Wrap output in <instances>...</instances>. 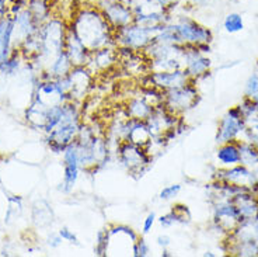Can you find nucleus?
I'll return each mask as SVG.
<instances>
[{"label":"nucleus","instance_id":"nucleus-1","mask_svg":"<svg viewBox=\"0 0 258 257\" xmlns=\"http://www.w3.org/2000/svg\"><path fill=\"white\" fill-rule=\"evenodd\" d=\"M68 24L76 31L91 52L105 46H115V30L105 20L96 3L93 5L84 2L75 7Z\"/></svg>","mask_w":258,"mask_h":257},{"label":"nucleus","instance_id":"nucleus-2","mask_svg":"<svg viewBox=\"0 0 258 257\" xmlns=\"http://www.w3.org/2000/svg\"><path fill=\"white\" fill-rule=\"evenodd\" d=\"M153 39L167 44L200 45V44H211L213 34L208 27L200 24L197 20L188 16H177V17H171L170 21L161 26Z\"/></svg>","mask_w":258,"mask_h":257},{"label":"nucleus","instance_id":"nucleus-3","mask_svg":"<svg viewBox=\"0 0 258 257\" xmlns=\"http://www.w3.org/2000/svg\"><path fill=\"white\" fill-rule=\"evenodd\" d=\"M200 91L194 82L163 91V106L175 116L181 117L184 113L197 107L200 103Z\"/></svg>","mask_w":258,"mask_h":257},{"label":"nucleus","instance_id":"nucleus-4","mask_svg":"<svg viewBox=\"0 0 258 257\" xmlns=\"http://www.w3.org/2000/svg\"><path fill=\"white\" fill-rule=\"evenodd\" d=\"M159 28H150V27H143L131 23L128 26L121 27L114 32V39H115V46L118 48H129L134 51H145V48L153 41L155 35Z\"/></svg>","mask_w":258,"mask_h":257},{"label":"nucleus","instance_id":"nucleus-5","mask_svg":"<svg viewBox=\"0 0 258 257\" xmlns=\"http://www.w3.org/2000/svg\"><path fill=\"white\" fill-rule=\"evenodd\" d=\"M118 162L132 174H142L152 163L148 149L132 142L122 141L115 148Z\"/></svg>","mask_w":258,"mask_h":257},{"label":"nucleus","instance_id":"nucleus-6","mask_svg":"<svg viewBox=\"0 0 258 257\" xmlns=\"http://www.w3.org/2000/svg\"><path fill=\"white\" fill-rule=\"evenodd\" d=\"M245 131L244 116L241 113L239 106L227 110L225 116L222 117L218 125L216 132V142L225 143V142L239 141L240 135H243Z\"/></svg>","mask_w":258,"mask_h":257},{"label":"nucleus","instance_id":"nucleus-7","mask_svg":"<svg viewBox=\"0 0 258 257\" xmlns=\"http://www.w3.org/2000/svg\"><path fill=\"white\" fill-rule=\"evenodd\" d=\"M96 5L114 30L134 23V12L123 0H96Z\"/></svg>","mask_w":258,"mask_h":257},{"label":"nucleus","instance_id":"nucleus-8","mask_svg":"<svg viewBox=\"0 0 258 257\" xmlns=\"http://www.w3.org/2000/svg\"><path fill=\"white\" fill-rule=\"evenodd\" d=\"M142 82L145 86H153L159 90L166 91L194 80L188 77L184 69H175V71H150L142 76Z\"/></svg>","mask_w":258,"mask_h":257},{"label":"nucleus","instance_id":"nucleus-9","mask_svg":"<svg viewBox=\"0 0 258 257\" xmlns=\"http://www.w3.org/2000/svg\"><path fill=\"white\" fill-rule=\"evenodd\" d=\"M216 180L225 181V183H229L233 186L243 187V188H247V190L254 191V193L258 190V179L255 172L244 166V165H241V163L219 170L218 176H216Z\"/></svg>","mask_w":258,"mask_h":257},{"label":"nucleus","instance_id":"nucleus-10","mask_svg":"<svg viewBox=\"0 0 258 257\" xmlns=\"http://www.w3.org/2000/svg\"><path fill=\"white\" fill-rule=\"evenodd\" d=\"M211 59L195 45H185L184 57H182V69L191 80H197L207 76L211 69Z\"/></svg>","mask_w":258,"mask_h":257},{"label":"nucleus","instance_id":"nucleus-11","mask_svg":"<svg viewBox=\"0 0 258 257\" xmlns=\"http://www.w3.org/2000/svg\"><path fill=\"white\" fill-rule=\"evenodd\" d=\"M213 222L220 231L232 233L241 224L237 208L232 199H220L215 202L213 207Z\"/></svg>","mask_w":258,"mask_h":257},{"label":"nucleus","instance_id":"nucleus-12","mask_svg":"<svg viewBox=\"0 0 258 257\" xmlns=\"http://www.w3.org/2000/svg\"><path fill=\"white\" fill-rule=\"evenodd\" d=\"M118 64L129 75L134 76H145L149 72V61L145 54L141 51H134L129 48H118Z\"/></svg>","mask_w":258,"mask_h":257},{"label":"nucleus","instance_id":"nucleus-13","mask_svg":"<svg viewBox=\"0 0 258 257\" xmlns=\"http://www.w3.org/2000/svg\"><path fill=\"white\" fill-rule=\"evenodd\" d=\"M71 79L72 91L71 97L75 101H82L84 97L89 94L91 86L94 82V75L87 66H73L68 73Z\"/></svg>","mask_w":258,"mask_h":257},{"label":"nucleus","instance_id":"nucleus-14","mask_svg":"<svg viewBox=\"0 0 258 257\" xmlns=\"http://www.w3.org/2000/svg\"><path fill=\"white\" fill-rule=\"evenodd\" d=\"M64 51L68 54L73 66H87L90 61L91 51L84 45L83 41L69 24H68V31H66Z\"/></svg>","mask_w":258,"mask_h":257},{"label":"nucleus","instance_id":"nucleus-15","mask_svg":"<svg viewBox=\"0 0 258 257\" xmlns=\"http://www.w3.org/2000/svg\"><path fill=\"white\" fill-rule=\"evenodd\" d=\"M80 174V165H79V156L76 143L72 142L71 145L63 150V183L62 190L64 193H69L76 186Z\"/></svg>","mask_w":258,"mask_h":257},{"label":"nucleus","instance_id":"nucleus-16","mask_svg":"<svg viewBox=\"0 0 258 257\" xmlns=\"http://www.w3.org/2000/svg\"><path fill=\"white\" fill-rule=\"evenodd\" d=\"M115 65H118V51H116V46H105V48H101V49H97V51L91 52L90 61L87 64V68L96 76V75H100V73L108 72Z\"/></svg>","mask_w":258,"mask_h":257},{"label":"nucleus","instance_id":"nucleus-17","mask_svg":"<svg viewBox=\"0 0 258 257\" xmlns=\"http://www.w3.org/2000/svg\"><path fill=\"white\" fill-rule=\"evenodd\" d=\"M232 201L237 208L241 224L245 221L258 218V195L254 191H250V190L241 191L236 194Z\"/></svg>","mask_w":258,"mask_h":257},{"label":"nucleus","instance_id":"nucleus-18","mask_svg":"<svg viewBox=\"0 0 258 257\" xmlns=\"http://www.w3.org/2000/svg\"><path fill=\"white\" fill-rule=\"evenodd\" d=\"M123 110H125L128 118H135V120L146 121V118L152 114V111L155 109L139 94V96L131 97L126 106L123 107Z\"/></svg>","mask_w":258,"mask_h":257},{"label":"nucleus","instance_id":"nucleus-19","mask_svg":"<svg viewBox=\"0 0 258 257\" xmlns=\"http://www.w3.org/2000/svg\"><path fill=\"white\" fill-rule=\"evenodd\" d=\"M216 159L219 165L223 167H232L240 163V149L239 141L225 142L220 143V146L216 150Z\"/></svg>","mask_w":258,"mask_h":257},{"label":"nucleus","instance_id":"nucleus-20","mask_svg":"<svg viewBox=\"0 0 258 257\" xmlns=\"http://www.w3.org/2000/svg\"><path fill=\"white\" fill-rule=\"evenodd\" d=\"M229 254L243 257L258 256V242L254 239H229Z\"/></svg>","mask_w":258,"mask_h":257},{"label":"nucleus","instance_id":"nucleus-21","mask_svg":"<svg viewBox=\"0 0 258 257\" xmlns=\"http://www.w3.org/2000/svg\"><path fill=\"white\" fill-rule=\"evenodd\" d=\"M73 68V65H72L71 59L68 57V54L66 51H60L55 57V58L52 59V62L49 64V68H48V71H46L45 79H52V77H63L66 76L71 69Z\"/></svg>","mask_w":258,"mask_h":257},{"label":"nucleus","instance_id":"nucleus-22","mask_svg":"<svg viewBox=\"0 0 258 257\" xmlns=\"http://www.w3.org/2000/svg\"><path fill=\"white\" fill-rule=\"evenodd\" d=\"M26 7L39 26L52 16L51 0H27Z\"/></svg>","mask_w":258,"mask_h":257},{"label":"nucleus","instance_id":"nucleus-23","mask_svg":"<svg viewBox=\"0 0 258 257\" xmlns=\"http://www.w3.org/2000/svg\"><path fill=\"white\" fill-rule=\"evenodd\" d=\"M240 163L251 170L258 169V145L248 141H239Z\"/></svg>","mask_w":258,"mask_h":257},{"label":"nucleus","instance_id":"nucleus-24","mask_svg":"<svg viewBox=\"0 0 258 257\" xmlns=\"http://www.w3.org/2000/svg\"><path fill=\"white\" fill-rule=\"evenodd\" d=\"M42 205V201H38L35 205H34V210H32V218H34V222L39 226H45L52 224L53 221V214H52V210L49 208V205L41 207Z\"/></svg>","mask_w":258,"mask_h":257},{"label":"nucleus","instance_id":"nucleus-25","mask_svg":"<svg viewBox=\"0 0 258 257\" xmlns=\"http://www.w3.org/2000/svg\"><path fill=\"white\" fill-rule=\"evenodd\" d=\"M141 96L148 101L153 109L163 106V91L156 89L153 86H145L141 87Z\"/></svg>","mask_w":258,"mask_h":257},{"label":"nucleus","instance_id":"nucleus-26","mask_svg":"<svg viewBox=\"0 0 258 257\" xmlns=\"http://www.w3.org/2000/svg\"><path fill=\"white\" fill-rule=\"evenodd\" d=\"M223 27L229 34L243 31L244 28V20L239 13H229L223 20Z\"/></svg>","mask_w":258,"mask_h":257},{"label":"nucleus","instance_id":"nucleus-27","mask_svg":"<svg viewBox=\"0 0 258 257\" xmlns=\"http://www.w3.org/2000/svg\"><path fill=\"white\" fill-rule=\"evenodd\" d=\"M108 247H110L108 231L107 229L98 231L96 238V246H94V254L100 257H105L108 254Z\"/></svg>","mask_w":258,"mask_h":257},{"label":"nucleus","instance_id":"nucleus-28","mask_svg":"<svg viewBox=\"0 0 258 257\" xmlns=\"http://www.w3.org/2000/svg\"><path fill=\"white\" fill-rule=\"evenodd\" d=\"M150 254V246L145 238H138L135 243L132 244V256L146 257Z\"/></svg>","mask_w":258,"mask_h":257},{"label":"nucleus","instance_id":"nucleus-29","mask_svg":"<svg viewBox=\"0 0 258 257\" xmlns=\"http://www.w3.org/2000/svg\"><path fill=\"white\" fill-rule=\"evenodd\" d=\"M159 224H160L161 228H171L173 225H177V224H182L181 222V218L178 217V214L174 211V208L171 210L167 214L161 215L159 218Z\"/></svg>","mask_w":258,"mask_h":257},{"label":"nucleus","instance_id":"nucleus-30","mask_svg":"<svg viewBox=\"0 0 258 257\" xmlns=\"http://www.w3.org/2000/svg\"><path fill=\"white\" fill-rule=\"evenodd\" d=\"M245 97L251 98V100H257L258 98V75L252 73L251 76L248 77L247 83H245Z\"/></svg>","mask_w":258,"mask_h":257},{"label":"nucleus","instance_id":"nucleus-31","mask_svg":"<svg viewBox=\"0 0 258 257\" xmlns=\"http://www.w3.org/2000/svg\"><path fill=\"white\" fill-rule=\"evenodd\" d=\"M181 191V184H170V186H166L160 193H159V198L163 199V201H168V199L175 198Z\"/></svg>","mask_w":258,"mask_h":257},{"label":"nucleus","instance_id":"nucleus-32","mask_svg":"<svg viewBox=\"0 0 258 257\" xmlns=\"http://www.w3.org/2000/svg\"><path fill=\"white\" fill-rule=\"evenodd\" d=\"M59 235L62 236V239H63L64 242H69V243H73V244H76V246H79V239L78 236L73 233V231H71L69 228H62L60 231L58 232Z\"/></svg>","mask_w":258,"mask_h":257},{"label":"nucleus","instance_id":"nucleus-33","mask_svg":"<svg viewBox=\"0 0 258 257\" xmlns=\"http://www.w3.org/2000/svg\"><path fill=\"white\" fill-rule=\"evenodd\" d=\"M156 222V214L155 212H150L146 218L143 219V225H142V233L143 235H146L149 232L152 231V228L155 225Z\"/></svg>","mask_w":258,"mask_h":257},{"label":"nucleus","instance_id":"nucleus-34","mask_svg":"<svg viewBox=\"0 0 258 257\" xmlns=\"http://www.w3.org/2000/svg\"><path fill=\"white\" fill-rule=\"evenodd\" d=\"M62 236L59 235V233H51V236L48 238V244L51 246V247H53V249H56V247H59L60 244H62Z\"/></svg>","mask_w":258,"mask_h":257},{"label":"nucleus","instance_id":"nucleus-35","mask_svg":"<svg viewBox=\"0 0 258 257\" xmlns=\"http://www.w3.org/2000/svg\"><path fill=\"white\" fill-rule=\"evenodd\" d=\"M156 242H157V244L160 246L161 249H167L168 246L171 244V238L168 235H159L156 238Z\"/></svg>","mask_w":258,"mask_h":257},{"label":"nucleus","instance_id":"nucleus-36","mask_svg":"<svg viewBox=\"0 0 258 257\" xmlns=\"http://www.w3.org/2000/svg\"><path fill=\"white\" fill-rule=\"evenodd\" d=\"M152 2H155L159 6L164 7V9L170 10V12H171V9L174 7L175 3H177V0H152Z\"/></svg>","mask_w":258,"mask_h":257},{"label":"nucleus","instance_id":"nucleus-37","mask_svg":"<svg viewBox=\"0 0 258 257\" xmlns=\"http://www.w3.org/2000/svg\"><path fill=\"white\" fill-rule=\"evenodd\" d=\"M195 46H197L202 54H205V55L211 52V44H200V45H195Z\"/></svg>","mask_w":258,"mask_h":257},{"label":"nucleus","instance_id":"nucleus-38","mask_svg":"<svg viewBox=\"0 0 258 257\" xmlns=\"http://www.w3.org/2000/svg\"><path fill=\"white\" fill-rule=\"evenodd\" d=\"M195 2V5H198V6H208L209 3H211V0H194Z\"/></svg>","mask_w":258,"mask_h":257},{"label":"nucleus","instance_id":"nucleus-39","mask_svg":"<svg viewBox=\"0 0 258 257\" xmlns=\"http://www.w3.org/2000/svg\"><path fill=\"white\" fill-rule=\"evenodd\" d=\"M161 256H164V257H170L171 254H170V251L167 250V249H163V253H161Z\"/></svg>","mask_w":258,"mask_h":257},{"label":"nucleus","instance_id":"nucleus-40","mask_svg":"<svg viewBox=\"0 0 258 257\" xmlns=\"http://www.w3.org/2000/svg\"><path fill=\"white\" fill-rule=\"evenodd\" d=\"M204 256H205V257H208V256H209V257H215V256H216V254H213L212 251H207V253H204Z\"/></svg>","mask_w":258,"mask_h":257},{"label":"nucleus","instance_id":"nucleus-41","mask_svg":"<svg viewBox=\"0 0 258 257\" xmlns=\"http://www.w3.org/2000/svg\"><path fill=\"white\" fill-rule=\"evenodd\" d=\"M254 101H255V103H257V107H258V98H257V100H254Z\"/></svg>","mask_w":258,"mask_h":257},{"label":"nucleus","instance_id":"nucleus-42","mask_svg":"<svg viewBox=\"0 0 258 257\" xmlns=\"http://www.w3.org/2000/svg\"><path fill=\"white\" fill-rule=\"evenodd\" d=\"M255 73H257V75H258V64H257V71H255Z\"/></svg>","mask_w":258,"mask_h":257}]
</instances>
